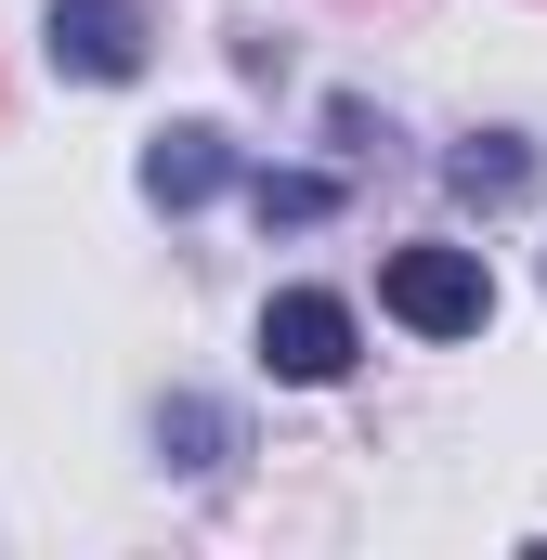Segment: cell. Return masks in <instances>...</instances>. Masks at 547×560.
I'll return each instance as SVG.
<instances>
[{"mask_svg":"<svg viewBox=\"0 0 547 560\" xmlns=\"http://www.w3.org/2000/svg\"><path fill=\"white\" fill-rule=\"evenodd\" d=\"M261 365L274 378H300V392H326L339 365H352V300H326V287H287L261 313Z\"/></svg>","mask_w":547,"mask_h":560,"instance_id":"2","label":"cell"},{"mask_svg":"<svg viewBox=\"0 0 547 560\" xmlns=\"http://www.w3.org/2000/svg\"><path fill=\"white\" fill-rule=\"evenodd\" d=\"M53 66L66 79H143V0H53Z\"/></svg>","mask_w":547,"mask_h":560,"instance_id":"3","label":"cell"},{"mask_svg":"<svg viewBox=\"0 0 547 560\" xmlns=\"http://www.w3.org/2000/svg\"><path fill=\"white\" fill-rule=\"evenodd\" d=\"M222 183H235V143L222 131H156L143 143V196H156V209H209Z\"/></svg>","mask_w":547,"mask_h":560,"instance_id":"4","label":"cell"},{"mask_svg":"<svg viewBox=\"0 0 547 560\" xmlns=\"http://www.w3.org/2000/svg\"><path fill=\"white\" fill-rule=\"evenodd\" d=\"M522 183H535L522 131H469V143H456V196H469V209H509Z\"/></svg>","mask_w":547,"mask_h":560,"instance_id":"5","label":"cell"},{"mask_svg":"<svg viewBox=\"0 0 547 560\" xmlns=\"http://www.w3.org/2000/svg\"><path fill=\"white\" fill-rule=\"evenodd\" d=\"M248 209H261V222H326L339 196H326L313 170H261V183H248Z\"/></svg>","mask_w":547,"mask_h":560,"instance_id":"6","label":"cell"},{"mask_svg":"<svg viewBox=\"0 0 547 560\" xmlns=\"http://www.w3.org/2000/svg\"><path fill=\"white\" fill-rule=\"evenodd\" d=\"M379 300H392V326H417V339H482V326H496L482 248H392Z\"/></svg>","mask_w":547,"mask_h":560,"instance_id":"1","label":"cell"},{"mask_svg":"<svg viewBox=\"0 0 547 560\" xmlns=\"http://www.w3.org/2000/svg\"><path fill=\"white\" fill-rule=\"evenodd\" d=\"M170 443H183V469H209V443H222V418H209V405H170Z\"/></svg>","mask_w":547,"mask_h":560,"instance_id":"7","label":"cell"}]
</instances>
